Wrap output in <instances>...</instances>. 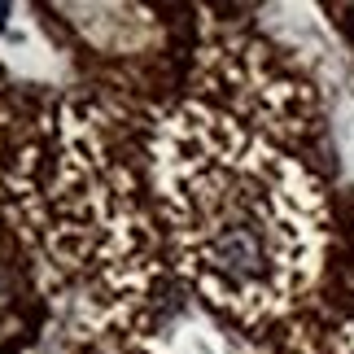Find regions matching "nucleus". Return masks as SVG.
Listing matches in <instances>:
<instances>
[{"instance_id": "nucleus-1", "label": "nucleus", "mask_w": 354, "mask_h": 354, "mask_svg": "<svg viewBox=\"0 0 354 354\" xmlns=\"http://www.w3.org/2000/svg\"><path fill=\"white\" fill-rule=\"evenodd\" d=\"M153 171L175 254L210 302L241 319H271L315 280L324 197L263 136L184 110L162 131Z\"/></svg>"}, {"instance_id": "nucleus-2", "label": "nucleus", "mask_w": 354, "mask_h": 354, "mask_svg": "<svg viewBox=\"0 0 354 354\" xmlns=\"http://www.w3.org/2000/svg\"><path fill=\"white\" fill-rule=\"evenodd\" d=\"M9 297H13V276L5 271V263H0V310L9 306Z\"/></svg>"}, {"instance_id": "nucleus-3", "label": "nucleus", "mask_w": 354, "mask_h": 354, "mask_svg": "<svg viewBox=\"0 0 354 354\" xmlns=\"http://www.w3.org/2000/svg\"><path fill=\"white\" fill-rule=\"evenodd\" d=\"M88 354H105V350H88Z\"/></svg>"}]
</instances>
